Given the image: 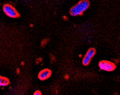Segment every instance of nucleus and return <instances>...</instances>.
Returning <instances> with one entry per match:
<instances>
[{
	"label": "nucleus",
	"instance_id": "obj_5",
	"mask_svg": "<svg viewBox=\"0 0 120 95\" xmlns=\"http://www.w3.org/2000/svg\"><path fill=\"white\" fill-rule=\"evenodd\" d=\"M52 71L49 68H44L41 70L38 74V78L41 81H43L50 78L52 75Z\"/></svg>",
	"mask_w": 120,
	"mask_h": 95
},
{
	"label": "nucleus",
	"instance_id": "obj_6",
	"mask_svg": "<svg viewBox=\"0 0 120 95\" xmlns=\"http://www.w3.org/2000/svg\"><path fill=\"white\" fill-rule=\"evenodd\" d=\"M10 83V80L8 78L0 75V87H6Z\"/></svg>",
	"mask_w": 120,
	"mask_h": 95
},
{
	"label": "nucleus",
	"instance_id": "obj_1",
	"mask_svg": "<svg viewBox=\"0 0 120 95\" xmlns=\"http://www.w3.org/2000/svg\"><path fill=\"white\" fill-rule=\"evenodd\" d=\"M90 4L87 0H82L74 5L70 10V14L73 16L82 15L89 8Z\"/></svg>",
	"mask_w": 120,
	"mask_h": 95
},
{
	"label": "nucleus",
	"instance_id": "obj_4",
	"mask_svg": "<svg viewBox=\"0 0 120 95\" xmlns=\"http://www.w3.org/2000/svg\"><path fill=\"white\" fill-rule=\"evenodd\" d=\"M96 50L95 48L91 47L89 49L82 57V65L85 66H87L89 65L92 59L96 55Z\"/></svg>",
	"mask_w": 120,
	"mask_h": 95
},
{
	"label": "nucleus",
	"instance_id": "obj_2",
	"mask_svg": "<svg viewBox=\"0 0 120 95\" xmlns=\"http://www.w3.org/2000/svg\"><path fill=\"white\" fill-rule=\"evenodd\" d=\"M2 10L4 14L10 18H18L20 16L19 11L14 6L10 4L6 3L4 4Z\"/></svg>",
	"mask_w": 120,
	"mask_h": 95
},
{
	"label": "nucleus",
	"instance_id": "obj_7",
	"mask_svg": "<svg viewBox=\"0 0 120 95\" xmlns=\"http://www.w3.org/2000/svg\"><path fill=\"white\" fill-rule=\"evenodd\" d=\"M34 95H42V92L41 91L39 90H37L35 92H34Z\"/></svg>",
	"mask_w": 120,
	"mask_h": 95
},
{
	"label": "nucleus",
	"instance_id": "obj_3",
	"mask_svg": "<svg viewBox=\"0 0 120 95\" xmlns=\"http://www.w3.org/2000/svg\"><path fill=\"white\" fill-rule=\"evenodd\" d=\"M98 66L101 70L107 72H112L115 70L117 68V66L114 63L105 60L99 62Z\"/></svg>",
	"mask_w": 120,
	"mask_h": 95
}]
</instances>
